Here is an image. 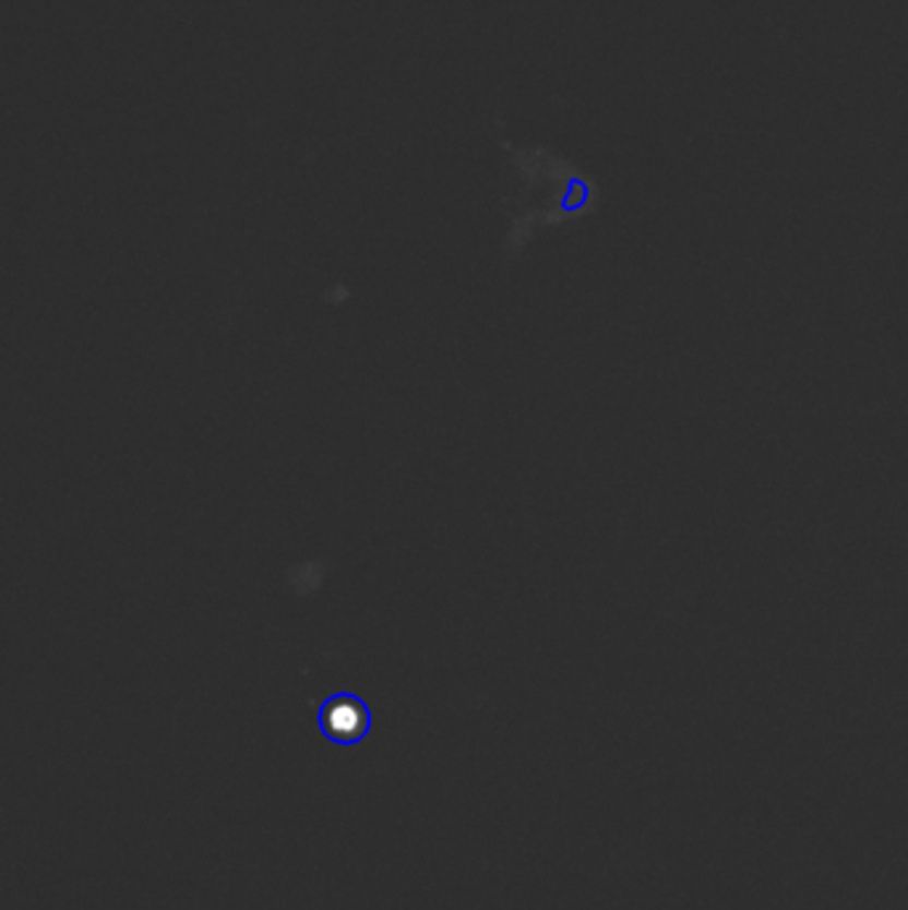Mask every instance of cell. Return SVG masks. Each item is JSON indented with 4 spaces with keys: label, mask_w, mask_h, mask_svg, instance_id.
I'll return each mask as SVG.
<instances>
[{
    "label": "cell",
    "mask_w": 908,
    "mask_h": 910,
    "mask_svg": "<svg viewBox=\"0 0 908 910\" xmlns=\"http://www.w3.org/2000/svg\"><path fill=\"white\" fill-rule=\"evenodd\" d=\"M331 564L325 560H304L294 562L286 573V586L296 599H312L323 591L328 580Z\"/></svg>",
    "instance_id": "obj_1"
},
{
    "label": "cell",
    "mask_w": 908,
    "mask_h": 910,
    "mask_svg": "<svg viewBox=\"0 0 908 910\" xmlns=\"http://www.w3.org/2000/svg\"><path fill=\"white\" fill-rule=\"evenodd\" d=\"M323 299L328 307H344V303L353 299V290H349V285H344V283H333L325 288Z\"/></svg>",
    "instance_id": "obj_2"
}]
</instances>
